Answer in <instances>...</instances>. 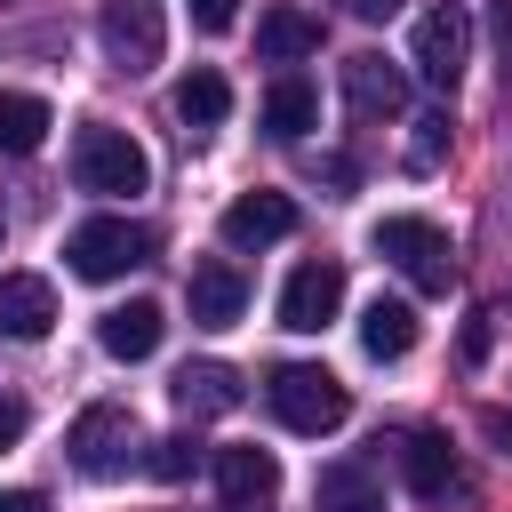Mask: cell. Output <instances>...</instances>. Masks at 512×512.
Returning <instances> with one entry per match:
<instances>
[{
    "label": "cell",
    "mask_w": 512,
    "mask_h": 512,
    "mask_svg": "<svg viewBox=\"0 0 512 512\" xmlns=\"http://www.w3.org/2000/svg\"><path fill=\"white\" fill-rule=\"evenodd\" d=\"M224 112H232V80H224L216 64H192V72L176 80V120H184L192 136H208V128H224Z\"/></svg>",
    "instance_id": "obj_18"
},
{
    "label": "cell",
    "mask_w": 512,
    "mask_h": 512,
    "mask_svg": "<svg viewBox=\"0 0 512 512\" xmlns=\"http://www.w3.org/2000/svg\"><path fill=\"white\" fill-rule=\"evenodd\" d=\"M256 120H264V128H272L280 144H296V136H304L312 120H320V88H312L304 72H280V80L264 88V112H256Z\"/></svg>",
    "instance_id": "obj_19"
},
{
    "label": "cell",
    "mask_w": 512,
    "mask_h": 512,
    "mask_svg": "<svg viewBox=\"0 0 512 512\" xmlns=\"http://www.w3.org/2000/svg\"><path fill=\"white\" fill-rule=\"evenodd\" d=\"M168 400H176L184 416H224V408H240V368H224V360H184L176 384H168Z\"/></svg>",
    "instance_id": "obj_16"
},
{
    "label": "cell",
    "mask_w": 512,
    "mask_h": 512,
    "mask_svg": "<svg viewBox=\"0 0 512 512\" xmlns=\"http://www.w3.org/2000/svg\"><path fill=\"white\" fill-rule=\"evenodd\" d=\"M184 8H192L200 32H232V24H240V0H184Z\"/></svg>",
    "instance_id": "obj_25"
},
{
    "label": "cell",
    "mask_w": 512,
    "mask_h": 512,
    "mask_svg": "<svg viewBox=\"0 0 512 512\" xmlns=\"http://www.w3.org/2000/svg\"><path fill=\"white\" fill-rule=\"evenodd\" d=\"M408 64H416V80L456 88V80H464V64H472V16H464L456 0L424 8V16H416V32H408Z\"/></svg>",
    "instance_id": "obj_6"
},
{
    "label": "cell",
    "mask_w": 512,
    "mask_h": 512,
    "mask_svg": "<svg viewBox=\"0 0 512 512\" xmlns=\"http://www.w3.org/2000/svg\"><path fill=\"white\" fill-rule=\"evenodd\" d=\"M440 152H448V112H424L416 136H408V168L424 176V168H440Z\"/></svg>",
    "instance_id": "obj_24"
},
{
    "label": "cell",
    "mask_w": 512,
    "mask_h": 512,
    "mask_svg": "<svg viewBox=\"0 0 512 512\" xmlns=\"http://www.w3.org/2000/svg\"><path fill=\"white\" fill-rule=\"evenodd\" d=\"M488 440H504V448H512V424H504V416H488Z\"/></svg>",
    "instance_id": "obj_30"
},
{
    "label": "cell",
    "mask_w": 512,
    "mask_h": 512,
    "mask_svg": "<svg viewBox=\"0 0 512 512\" xmlns=\"http://www.w3.org/2000/svg\"><path fill=\"white\" fill-rule=\"evenodd\" d=\"M24 432H32V408H24L16 392H8V400H0V456H8V448H16Z\"/></svg>",
    "instance_id": "obj_26"
},
{
    "label": "cell",
    "mask_w": 512,
    "mask_h": 512,
    "mask_svg": "<svg viewBox=\"0 0 512 512\" xmlns=\"http://www.w3.org/2000/svg\"><path fill=\"white\" fill-rule=\"evenodd\" d=\"M344 104H352V120H392L408 104V72L384 64L376 48H360V56H344Z\"/></svg>",
    "instance_id": "obj_11"
},
{
    "label": "cell",
    "mask_w": 512,
    "mask_h": 512,
    "mask_svg": "<svg viewBox=\"0 0 512 512\" xmlns=\"http://www.w3.org/2000/svg\"><path fill=\"white\" fill-rule=\"evenodd\" d=\"M320 48V16L312 8H264L256 16V56H272V64H296V56H312Z\"/></svg>",
    "instance_id": "obj_17"
},
{
    "label": "cell",
    "mask_w": 512,
    "mask_h": 512,
    "mask_svg": "<svg viewBox=\"0 0 512 512\" xmlns=\"http://www.w3.org/2000/svg\"><path fill=\"white\" fill-rule=\"evenodd\" d=\"M192 464H200V440H152V456H144V472L152 480H192Z\"/></svg>",
    "instance_id": "obj_23"
},
{
    "label": "cell",
    "mask_w": 512,
    "mask_h": 512,
    "mask_svg": "<svg viewBox=\"0 0 512 512\" xmlns=\"http://www.w3.org/2000/svg\"><path fill=\"white\" fill-rule=\"evenodd\" d=\"M48 328H56V288L40 272H0V336L40 344Z\"/></svg>",
    "instance_id": "obj_14"
},
{
    "label": "cell",
    "mask_w": 512,
    "mask_h": 512,
    "mask_svg": "<svg viewBox=\"0 0 512 512\" xmlns=\"http://www.w3.org/2000/svg\"><path fill=\"white\" fill-rule=\"evenodd\" d=\"M296 232V200L288 192H240L232 208H224V240L232 248H272V240H288Z\"/></svg>",
    "instance_id": "obj_15"
},
{
    "label": "cell",
    "mask_w": 512,
    "mask_h": 512,
    "mask_svg": "<svg viewBox=\"0 0 512 512\" xmlns=\"http://www.w3.org/2000/svg\"><path fill=\"white\" fill-rule=\"evenodd\" d=\"M368 248H376L416 296H448V288H456V248H448V232H440L432 216H376V224H368Z\"/></svg>",
    "instance_id": "obj_1"
},
{
    "label": "cell",
    "mask_w": 512,
    "mask_h": 512,
    "mask_svg": "<svg viewBox=\"0 0 512 512\" xmlns=\"http://www.w3.org/2000/svg\"><path fill=\"white\" fill-rule=\"evenodd\" d=\"M160 336H168V312H160L152 296H128V304H112V312L96 320V344H104L112 360H152Z\"/></svg>",
    "instance_id": "obj_13"
},
{
    "label": "cell",
    "mask_w": 512,
    "mask_h": 512,
    "mask_svg": "<svg viewBox=\"0 0 512 512\" xmlns=\"http://www.w3.org/2000/svg\"><path fill=\"white\" fill-rule=\"evenodd\" d=\"M72 176H80V192H96V200H136V192L152 184V160H144V144H136L128 128L88 120V128L72 136Z\"/></svg>",
    "instance_id": "obj_3"
},
{
    "label": "cell",
    "mask_w": 512,
    "mask_h": 512,
    "mask_svg": "<svg viewBox=\"0 0 512 512\" xmlns=\"http://www.w3.org/2000/svg\"><path fill=\"white\" fill-rule=\"evenodd\" d=\"M64 448H72V464H80L88 480H104V472H120V464H128V448H136V416H128L120 400H96V408H80V416H72Z\"/></svg>",
    "instance_id": "obj_7"
},
{
    "label": "cell",
    "mask_w": 512,
    "mask_h": 512,
    "mask_svg": "<svg viewBox=\"0 0 512 512\" xmlns=\"http://www.w3.org/2000/svg\"><path fill=\"white\" fill-rule=\"evenodd\" d=\"M264 408H272L288 432L320 440V432H336V424L352 416V392H344V376H328L320 360H280V368L264 376Z\"/></svg>",
    "instance_id": "obj_2"
},
{
    "label": "cell",
    "mask_w": 512,
    "mask_h": 512,
    "mask_svg": "<svg viewBox=\"0 0 512 512\" xmlns=\"http://www.w3.org/2000/svg\"><path fill=\"white\" fill-rule=\"evenodd\" d=\"M336 304H344V264H336V256H304V264L288 272V288H280V328L320 336V328L336 320Z\"/></svg>",
    "instance_id": "obj_8"
},
{
    "label": "cell",
    "mask_w": 512,
    "mask_h": 512,
    "mask_svg": "<svg viewBox=\"0 0 512 512\" xmlns=\"http://www.w3.org/2000/svg\"><path fill=\"white\" fill-rule=\"evenodd\" d=\"M96 40H104V64L136 80V72L160 64L168 16H160V0H104V8H96Z\"/></svg>",
    "instance_id": "obj_5"
},
{
    "label": "cell",
    "mask_w": 512,
    "mask_h": 512,
    "mask_svg": "<svg viewBox=\"0 0 512 512\" xmlns=\"http://www.w3.org/2000/svg\"><path fill=\"white\" fill-rule=\"evenodd\" d=\"M496 40H504V72H512V0L496 8Z\"/></svg>",
    "instance_id": "obj_29"
},
{
    "label": "cell",
    "mask_w": 512,
    "mask_h": 512,
    "mask_svg": "<svg viewBox=\"0 0 512 512\" xmlns=\"http://www.w3.org/2000/svg\"><path fill=\"white\" fill-rule=\"evenodd\" d=\"M216 496H224V512H264L280 496V456L272 448H216Z\"/></svg>",
    "instance_id": "obj_10"
},
{
    "label": "cell",
    "mask_w": 512,
    "mask_h": 512,
    "mask_svg": "<svg viewBox=\"0 0 512 512\" xmlns=\"http://www.w3.org/2000/svg\"><path fill=\"white\" fill-rule=\"evenodd\" d=\"M184 304H192V320H200V328H232V320L248 312V280H240V264H224V256L192 264Z\"/></svg>",
    "instance_id": "obj_12"
},
{
    "label": "cell",
    "mask_w": 512,
    "mask_h": 512,
    "mask_svg": "<svg viewBox=\"0 0 512 512\" xmlns=\"http://www.w3.org/2000/svg\"><path fill=\"white\" fill-rule=\"evenodd\" d=\"M344 8H352V16H368V24H376V16H400V0H344Z\"/></svg>",
    "instance_id": "obj_28"
},
{
    "label": "cell",
    "mask_w": 512,
    "mask_h": 512,
    "mask_svg": "<svg viewBox=\"0 0 512 512\" xmlns=\"http://www.w3.org/2000/svg\"><path fill=\"white\" fill-rule=\"evenodd\" d=\"M400 480H408L416 504H448V496H464V464H456V448H448L440 432H408V440H400Z\"/></svg>",
    "instance_id": "obj_9"
},
{
    "label": "cell",
    "mask_w": 512,
    "mask_h": 512,
    "mask_svg": "<svg viewBox=\"0 0 512 512\" xmlns=\"http://www.w3.org/2000/svg\"><path fill=\"white\" fill-rule=\"evenodd\" d=\"M0 512H48L40 488H0Z\"/></svg>",
    "instance_id": "obj_27"
},
{
    "label": "cell",
    "mask_w": 512,
    "mask_h": 512,
    "mask_svg": "<svg viewBox=\"0 0 512 512\" xmlns=\"http://www.w3.org/2000/svg\"><path fill=\"white\" fill-rule=\"evenodd\" d=\"M312 504L320 512H384V480L368 472V464H320V480H312Z\"/></svg>",
    "instance_id": "obj_21"
},
{
    "label": "cell",
    "mask_w": 512,
    "mask_h": 512,
    "mask_svg": "<svg viewBox=\"0 0 512 512\" xmlns=\"http://www.w3.org/2000/svg\"><path fill=\"white\" fill-rule=\"evenodd\" d=\"M64 264L80 280H128L136 264H152V232L128 224V216H88L64 232Z\"/></svg>",
    "instance_id": "obj_4"
},
{
    "label": "cell",
    "mask_w": 512,
    "mask_h": 512,
    "mask_svg": "<svg viewBox=\"0 0 512 512\" xmlns=\"http://www.w3.org/2000/svg\"><path fill=\"white\" fill-rule=\"evenodd\" d=\"M48 128H56V112L32 96V88H0V152H40L48 144Z\"/></svg>",
    "instance_id": "obj_22"
},
{
    "label": "cell",
    "mask_w": 512,
    "mask_h": 512,
    "mask_svg": "<svg viewBox=\"0 0 512 512\" xmlns=\"http://www.w3.org/2000/svg\"><path fill=\"white\" fill-rule=\"evenodd\" d=\"M360 352H368V360H408V352H416V304L376 296V304L360 312Z\"/></svg>",
    "instance_id": "obj_20"
}]
</instances>
